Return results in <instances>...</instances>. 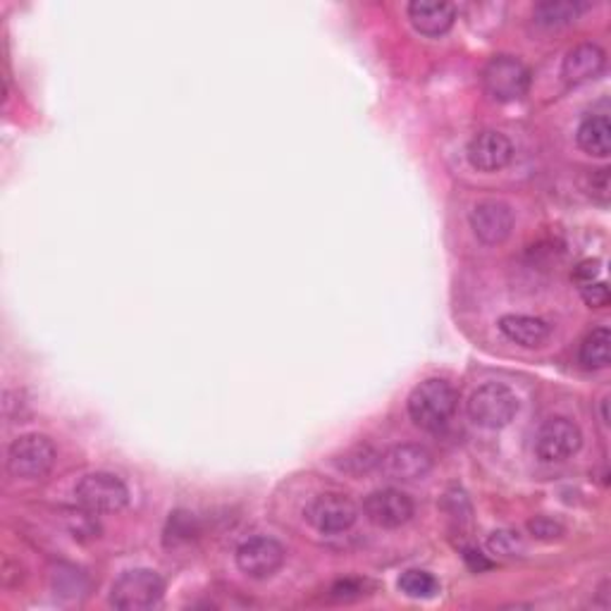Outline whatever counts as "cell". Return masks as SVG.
<instances>
[{
    "instance_id": "obj_18",
    "label": "cell",
    "mask_w": 611,
    "mask_h": 611,
    "mask_svg": "<svg viewBox=\"0 0 611 611\" xmlns=\"http://www.w3.org/2000/svg\"><path fill=\"white\" fill-rule=\"evenodd\" d=\"M585 5L571 3V0H543L533 8V17L543 27H564V24L576 22Z\"/></svg>"
},
{
    "instance_id": "obj_10",
    "label": "cell",
    "mask_w": 611,
    "mask_h": 611,
    "mask_svg": "<svg viewBox=\"0 0 611 611\" xmlns=\"http://www.w3.org/2000/svg\"><path fill=\"white\" fill-rule=\"evenodd\" d=\"M366 519L378 529H402L413 517V501L402 489L385 487L370 493L364 501Z\"/></svg>"
},
{
    "instance_id": "obj_4",
    "label": "cell",
    "mask_w": 611,
    "mask_h": 611,
    "mask_svg": "<svg viewBox=\"0 0 611 611\" xmlns=\"http://www.w3.org/2000/svg\"><path fill=\"white\" fill-rule=\"evenodd\" d=\"M519 411V397L507 385L487 382L478 387L469 399V416L475 425L487 430L507 428Z\"/></svg>"
},
{
    "instance_id": "obj_25",
    "label": "cell",
    "mask_w": 611,
    "mask_h": 611,
    "mask_svg": "<svg viewBox=\"0 0 611 611\" xmlns=\"http://www.w3.org/2000/svg\"><path fill=\"white\" fill-rule=\"evenodd\" d=\"M364 585L361 581H352V578H346V581H340L338 585L332 588V597H338V600H354V597H361L366 595L364 593Z\"/></svg>"
},
{
    "instance_id": "obj_20",
    "label": "cell",
    "mask_w": 611,
    "mask_h": 611,
    "mask_svg": "<svg viewBox=\"0 0 611 611\" xmlns=\"http://www.w3.org/2000/svg\"><path fill=\"white\" fill-rule=\"evenodd\" d=\"M399 590L406 597H411V600H433V597H437V593H440V583L433 573L411 569V571L402 573Z\"/></svg>"
},
{
    "instance_id": "obj_23",
    "label": "cell",
    "mask_w": 611,
    "mask_h": 611,
    "mask_svg": "<svg viewBox=\"0 0 611 611\" xmlns=\"http://www.w3.org/2000/svg\"><path fill=\"white\" fill-rule=\"evenodd\" d=\"M529 529L535 537H540V540H557V537L564 535V525L559 521L549 519V517H537L529 523Z\"/></svg>"
},
{
    "instance_id": "obj_12",
    "label": "cell",
    "mask_w": 611,
    "mask_h": 611,
    "mask_svg": "<svg viewBox=\"0 0 611 611\" xmlns=\"http://www.w3.org/2000/svg\"><path fill=\"white\" fill-rule=\"evenodd\" d=\"M471 230L483 244H501L513 230V213L501 201H481L471 211Z\"/></svg>"
},
{
    "instance_id": "obj_26",
    "label": "cell",
    "mask_w": 611,
    "mask_h": 611,
    "mask_svg": "<svg viewBox=\"0 0 611 611\" xmlns=\"http://www.w3.org/2000/svg\"><path fill=\"white\" fill-rule=\"evenodd\" d=\"M597 268H600V263H597V260H585V263H581L578 270H576V280H581L583 284H585V282H593L595 275L600 272Z\"/></svg>"
},
{
    "instance_id": "obj_24",
    "label": "cell",
    "mask_w": 611,
    "mask_h": 611,
    "mask_svg": "<svg viewBox=\"0 0 611 611\" xmlns=\"http://www.w3.org/2000/svg\"><path fill=\"white\" fill-rule=\"evenodd\" d=\"M583 302L593 308H602L609 304V287L604 282H585L581 284Z\"/></svg>"
},
{
    "instance_id": "obj_2",
    "label": "cell",
    "mask_w": 611,
    "mask_h": 611,
    "mask_svg": "<svg viewBox=\"0 0 611 611\" xmlns=\"http://www.w3.org/2000/svg\"><path fill=\"white\" fill-rule=\"evenodd\" d=\"M58 451L51 437L39 433L20 435L8 449V469L22 481H39L51 473Z\"/></svg>"
},
{
    "instance_id": "obj_8",
    "label": "cell",
    "mask_w": 611,
    "mask_h": 611,
    "mask_svg": "<svg viewBox=\"0 0 611 611\" xmlns=\"http://www.w3.org/2000/svg\"><path fill=\"white\" fill-rule=\"evenodd\" d=\"M284 557V547L278 540L258 535L251 537V540H246L237 549V567L242 569V573H246L249 578L266 581L282 569Z\"/></svg>"
},
{
    "instance_id": "obj_3",
    "label": "cell",
    "mask_w": 611,
    "mask_h": 611,
    "mask_svg": "<svg viewBox=\"0 0 611 611\" xmlns=\"http://www.w3.org/2000/svg\"><path fill=\"white\" fill-rule=\"evenodd\" d=\"M163 593L165 583L158 573L151 569H131L113 583L111 604L123 611L151 609L163 600Z\"/></svg>"
},
{
    "instance_id": "obj_16",
    "label": "cell",
    "mask_w": 611,
    "mask_h": 611,
    "mask_svg": "<svg viewBox=\"0 0 611 611\" xmlns=\"http://www.w3.org/2000/svg\"><path fill=\"white\" fill-rule=\"evenodd\" d=\"M409 20L425 36H440L451 29L457 20V5L454 3H430V0H413L409 3Z\"/></svg>"
},
{
    "instance_id": "obj_7",
    "label": "cell",
    "mask_w": 611,
    "mask_h": 611,
    "mask_svg": "<svg viewBox=\"0 0 611 611\" xmlns=\"http://www.w3.org/2000/svg\"><path fill=\"white\" fill-rule=\"evenodd\" d=\"M581 428L569 418H549L535 435V454L547 463L571 459L581 449Z\"/></svg>"
},
{
    "instance_id": "obj_1",
    "label": "cell",
    "mask_w": 611,
    "mask_h": 611,
    "mask_svg": "<svg viewBox=\"0 0 611 611\" xmlns=\"http://www.w3.org/2000/svg\"><path fill=\"white\" fill-rule=\"evenodd\" d=\"M457 402L459 394L447 380L430 378L411 392L409 416L418 428L435 433L449 423V418L457 411Z\"/></svg>"
},
{
    "instance_id": "obj_11",
    "label": "cell",
    "mask_w": 611,
    "mask_h": 611,
    "mask_svg": "<svg viewBox=\"0 0 611 611\" xmlns=\"http://www.w3.org/2000/svg\"><path fill=\"white\" fill-rule=\"evenodd\" d=\"M380 466L392 481L416 483L433 471V454L421 445H397L380 459Z\"/></svg>"
},
{
    "instance_id": "obj_5",
    "label": "cell",
    "mask_w": 611,
    "mask_h": 611,
    "mask_svg": "<svg viewBox=\"0 0 611 611\" xmlns=\"http://www.w3.org/2000/svg\"><path fill=\"white\" fill-rule=\"evenodd\" d=\"M531 87V69L513 55H495L483 67V89L499 103L519 101Z\"/></svg>"
},
{
    "instance_id": "obj_14",
    "label": "cell",
    "mask_w": 611,
    "mask_h": 611,
    "mask_svg": "<svg viewBox=\"0 0 611 611\" xmlns=\"http://www.w3.org/2000/svg\"><path fill=\"white\" fill-rule=\"evenodd\" d=\"M607 65V55L597 43H578L567 53L561 63V77L569 84H583L595 79Z\"/></svg>"
},
{
    "instance_id": "obj_17",
    "label": "cell",
    "mask_w": 611,
    "mask_h": 611,
    "mask_svg": "<svg viewBox=\"0 0 611 611\" xmlns=\"http://www.w3.org/2000/svg\"><path fill=\"white\" fill-rule=\"evenodd\" d=\"M576 141L578 147L588 153L595 155V158H607L611 153V123L607 115H588L578 125L576 131Z\"/></svg>"
},
{
    "instance_id": "obj_21",
    "label": "cell",
    "mask_w": 611,
    "mask_h": 611,
    "mask_svg": "<svg viewBox=\"0 0 611 611\" xmlns=\"http://www.w3.org/2000/svg\"><path fill=\"white\" fill-rule=\"evenodd\" d=\"M380 454L373 451L370 447H356L352 451H346L342 461H340V469L346 471V473H354V475H361V473H368V471H373L375 466L380 463Z\"/></svg>"
},
{
    "instance_id": "obj_6",
    "label": "cell",
    "mask_w": 611,
    "mask_h": 611,
    "mask_svg": "<svg viewBox=\"0 0 611 611\" xmlns=\"http://www.w3.org/2000/svg\"><path fill=\"white\" fill-rule=\"evenodd\" d=\"M75 497L89 513H115L127 507L129 489L113 473H89L77 483Z\"/></svg>"
},
{
    "instance_id": "obj_9",
    "label": "cell",
    "mask_w": 611,
    "mask_h": 611,
    "mask_svg": "<svg viewBox=\"0 0 611 611\" xmlns=\"http://www.w3.org/2000/svg\"><path fill=\"white\" fill-rule=\"evenodd\" d=\"M304 519L318 533H344L356 523L358 509L342 495H320L304 509Z\"/></svg>"
},
{
    "instance_id": "obj_19",
    "label": "cell",
    "mask_w": 611,
    "mask_h": 611,
    "mask_svg": "<svg viewBox=\"0 0 611 611\" xmlns=\"http://www.w3.org/2000/svg\"><path fill=\"white\" fill-rule=\"evenodd\" d=\"M609 344H611V332L607 328L593 330L581 344V364L593 370L607 368L609 366Z\"/></svg>"
},
{
    "instance_id": "obj_22",
    "label": "cell",
    "mask_w": 611,
    "mask_h": 611,
    "mask_svg": "<svg viewBox=\"0 0 611 611\" xmlns=\"http://www.w3.org/2000/svg\"><path fill=\"white\" fill-rule=\"evenodd\" d=\"M489 549L499 557H521L525 552L521 537L511 531L493 533V537H489Z\"/></svg>"
},
{
    "instance_id": "obj_13",
    "label": "cell",
    "mask_w": 611,
    "mask_h": 611,
    "mask_svg": "<svg viewBox=\"0 0 611 611\" xmlns=\"http://www.w3.org/2000/svg\"><path fill=\"white\" fill-rule=\"evenodd\" d=\"M513 158V143L507 135L495 129H485L469 143V161L481 173H497Z\"/></svg>"
},
{
    "instance_id": "obj_15",
    "label": "cell",
    "mask_w": 611,
    "mask_h": 611,
    "mask_svg": "<svg viewBox=\"0 0 611 611\" xmlns=\"http://www.w3.org/2000/svg\"><path fill=\"white\" fill-rule=\"evenodd\" d=\"M499 330L507 340L523 346V349H540V346L549 340V334H552V328H549L547 320L537 316H521V314L501 316Z\"/></svg>"
}]
</instances>
